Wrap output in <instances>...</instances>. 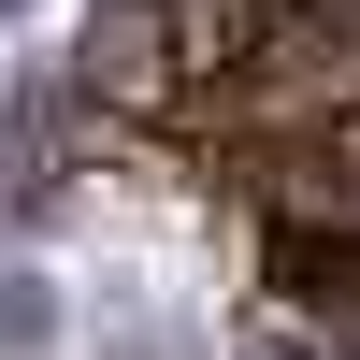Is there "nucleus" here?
Listing matches in <instances>:
<instances>
[{
  "mask_svg": "<svg viewBox=\"0 0 360 360\" xmlns=\"http://www.w3.org/2000/svg\"><path fill=\"white\" fill-rule=\"evenodd\" d=\"M245 15H274V0H245Z\"/></svg>",
  "mask_w": 360,
  "mask_h": 360,
  "instance_id": "obj_4",
  "label": "nucleus"
},
{
  "mask_svg": "<svg viewBox=\"0 0 360 360\" xmlns=\"http://www.w3.org/2000/svg\"><path fill=\"white\" fill-rule=\"evenodd\" d=\"M245 202H259L274 245H360V115L274 144V159H245Z\"/></svg>",
  "mask_w": 360,
  "mask_h": 360,
  "instance_id": "obj_2",
  "label": "nucleus"
},
{
  "mask_svg": "<svg viewBox=\"0 0 360 360\" xmlns=\"http://www.w3.org/2000/svg\"><path fill=\"white\" fill-rule=\"evenodd\" d=\"M274 317L360 360V245H274Z\"/></svg>",
  "mask_w": 360,
  "mask_h": 360,
  "instance_id": "obj_3",
  "label": "nucleus"
},
{
  "mask_svg": "<svg viewBox=\"0 0 360 360\" xmlns=\"http://www.w3.org/2000/svg\"><path fill=\"white\" fill-rule=\"evenodd\" d=\"M245 29H259L245 0H86L72 86H86L101 115H130V130H188V115L231 86Z\"/></svg>",
  "mask_w": 360,
  "mask_h": 360,
  "instance_id": "obj_1",
  "label": "nucleus"
}]
</instances>
